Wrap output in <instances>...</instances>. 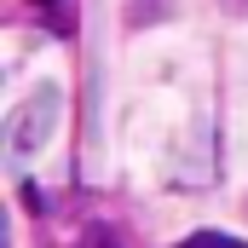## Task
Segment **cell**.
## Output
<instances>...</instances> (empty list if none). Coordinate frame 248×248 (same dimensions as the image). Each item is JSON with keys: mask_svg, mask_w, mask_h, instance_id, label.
I'll list each match as a JSON object with an SVG mask.
<instances>
[{"mask_svg": "<svg viewBox=\"0 0 248 248\" xmlns=\"http://www.w3.org/2000/svg\"><path fill=\"white\" fill-rule=\"evenodd\" d=\"M52 122H58V87L29 93V98L12 110V122H6V150H12V162H29V156L46 144Z\"/></svg>", "mask_w": 248, "mask_h": 248, "instance_id": "6da1fadb", "label": "cell"}, {"mask_svg": "<svg viewBox=\"0 0 248 248\" xmlns=\"http://www.w3.org/2000/svg\"><path fill=\"white\" fill-rule=\"evenodd\" d=\"M179 248H248V243H237V237H225V231H190Z\"/></svg>", "mask_w": 248, "mask_h": 248, "instance_id": "7a4b0ae2", "label": "cell"}, {"mask_svg": "<svg viewBox=\"0 0 248 248\" xmlns=\"http://www.w3.org/2000/svg\"><path fill=\"white\" fill-rule=\"evenodd\" d=\"M75 248H116V237H110V231H87Z\"/></svg>", "mask_w": 248, "mask_h": 248, "instance_id": "3957f363", "label": "cell"}, {"mask_svg": "<svg viewBox=\"0 0 248 248\" xmlns=\"http://www.w3.org/2000/svg\"><path fill=\"white\" fill-rule=\"evenodd\" d=\"M46 6H52V12H63L69 0H35V12H46Z\"/></svg>", "mask_w": 248, "mask_h": 248, "instance_id": "277c9868", "label": "cell"}]
</instances>
